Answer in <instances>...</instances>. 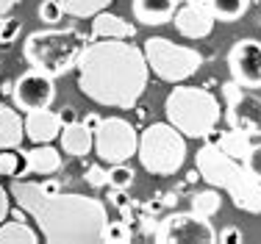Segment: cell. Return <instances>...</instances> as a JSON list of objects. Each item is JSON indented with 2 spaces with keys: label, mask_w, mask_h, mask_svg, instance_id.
Returning <instances> with one entry per match:
<instances>
[{
  "label": "cell",
  "mask_w": 261,
  "mask_h": 244,
  "mask_svg": "<svg viewBox=\"0 0 261 244\" xmlns=\"http://www.w3.org/2000/svg\"><path fill=\"white\" fill-rule=\"evenodd\" d=\"M195 170L200 178L214 189H225L231 195L233 205L247 214H261V183L247 172L245 164H239L228 153H222L217 142H208L197 150Z\"/></svg>",
  "instance_id": "3957f363"
},
{
  "label": "cell",
  "mask_w": 261,
  "mask_h": 244,
  "mask_svg": "<svg viewBox=\"0 0 261 244\" xmlns=\"http://www.w3.org/2000/svg\"><path fill=\"white\" fill-rule=\"evenodd\" d=\"M153 239L159 244H214L217 230L206 216L189 211V214H170L167 220H161Z\"/></svg>",
  "instance_id": "9c48e42d"
},
{
  "label": "cell",
  "mask_w": 261,
  "mask_h": 244,
  "mask_svg": "<svg viewBox=\"0 0 261 244\" xmlns=\"http://www.w3.org/2000/svg\"><path fill=\"white\" fill-rule=\"evenodd\" d=\"M178 0H134V17L142 25H164L175 17Z\"/></svg>",
  "instance_id": "2e32d148"
},
{
  "label": "cell",
  "mask_w": 261,
  "mask_h": 244,
  "mask_svg": "<svg viewBox=\"0 0 261 244\" xmlns=\"http://www.w3.org/2000/svg\"><path fill=\"white\" fill-rule=\"evenodd\" d=\"M217 241H222V244H242V241H245V233H242L239 228H233V225H228V228H222L220 233H217Z\"/></svg>",
  "instance_id": "1f68e13d"
},
{
  "label": "cell",
  "mask_w": 261,
  "mask_h": 244,
  "mask_svg": "<svg viewBox=\"0 0 261 244\" xmlns=\"http://www.w3.org/2000/svg\"><path fill=\"white\" fill-rule=\"evenodd\" d=\"M25 158H28V170L36 175H53L61 170V153L56 147H50V142L31 147L25 153Z\"/></svg>",
  "instance_id": "d6986e66"
},
{
  "label": "cell",
  "mask_w": 261,
  "mask_h": 244,
  "mask_svg": "<svg viewBox=\"0 0 261 244\" xmlns=\"http://www.w3.org/2000/svg\"><path fill=\"white\" fill-rule=\"evenodd\" d=\"M59 3L64 9V14L70 17H95L109 9L111 0H59Z\"/></svg>",
  "instance_id": "cb8c5ba5"
},
{
  "label": "cell",
  "mask_w": 261,
  "mask_h": 244,
  "mask_svg": "<svg viewBox=\"0 0 261 244\" xmlns=\"http://www.w3.org/2000/svg\"><path fill=\"white\" fill-rule=\"evenodd\" d=\"M84 180L92 186V189H103V186H109V170H103V167L92 164V167H86Z\"/></svg>",
  "instance_id": "f546056e"
},
{
  "label": "cell",
  "mask_w": 261,
  "mask_h": 244,
  "mask_svg": "<svg viewBox=\"0 0 261 244\" xmlns=\"http://www.w3.org/2000/svg\"><path fill=\"white\" fill-rule=\"evenodd\" d=\"M11 197L28 211L39 225V233L47 244H100L103 228L109 222L103 200L75 192H47L31 180H11Z\"/></svg>",
  "instance_id": "7a4b0ae2"
},
{
  "label": "cell",
  "mask_w": 261,
  "mask_h": 244,
  "mask_svg": "<svg viewBox=\"0 0 261 244\" xmlns=\"http://www.w3.org/2000/svg\"><path fill=\"white\" fill-rule=\"evenodd\" d=\"M220 205H222V200L214 192V186L206 189V192H195V195H192V211H195L197 216H206V220H211V216L220 211Z\"/></svg>",
  "instance_id": "d4e9b609"
},
{
  "label": "cell",
  "mask_w": 261,
  "mask_h": 244,
  "mask_svg": "<svg viewBox=\"0 0 261 244\" xmlns=\"http://www.w3.org/2000/svg\"><path fill=\"white\" fill-rule=\"evenodd\" d=\"M100 120H103V117H97V114H86V117H84V120H81V122H84L86 128L92 130V133H95V130L100 128Z\"/></svg>",
  "instance_id": "8d00e7d4"
},
{
  "label": "cell",
  "mask_w": 261,
  "mask_h": 244,
  "mask_svg": "<svg viewBox=\"0 0 261 244\" xmlns=\"http://www.w3.org/2000/svg\"><path fill=\"white\" fill-rule=\"evenodd\" d=\"M172 22H175L178 34L186 36V39H206L211 36V31H214V11H211V3H186L184 9L175 11V17H172Z\"/></svg>",
  "instance_id": "4fadbf2b"
},
{
  "label": "cell",
  "mask_w": 261,
  "mask_h": 244,
  "mask_svg": "<svg viewBox=\"0 0 261 244\" xmlns=\"http://www.w3.org/2000/svg\"><path fill=\"white\" fill-rule=\"evenodd\" d=\"M86 45H89V39L75 28L34 31V34H28L25 45H22V56L34 70H42L59 78V75H67L78 67V59Z\"/></svg>",
  "instance_id": "5b68a950"
},
{
  "label": "cell",
  "mask_w": 261,
  "mask_h": 244,
  "mask_svg": "<svg viewBox=\"0 0 261 244\" xmlns=\"http://www.w3.org/2000/svg\"><path fill=\"white\" fill-rule=\"evenodd\" d=\"M36 14H39V20L45 25H56L64 20V9H61L59 0H42L39 9H36Z\"/></svg>",
  "instance_id": "f1b7e54d"
},
{
  "label": "cell",
  "mask_w": 261,
  "mask_h": 244,
  "mask_svg": "<svg viewBox=\"0 0 261 244\" xmlns=\"http://www.w3.org/2000/svg\"><path fill=\"white\" fill-rule=\"evenodd\" d=\"M167 122L175 125L189 139L214 142L217 125H220V100L203 86H175L164 103Z\"/></svg>",
  "instance_id": "277c9868"
},
{
  "label": "cell",
  "mask_w": 261,
  "mask_h": 244,
  "mask_svg": "<svg viewBox=\"0 0 261 244\" xmlns=\"http://www.w3.org/2000/svg\"><path fill=\"white\" fill-rule=\"evenodd\" d=\"M139 150V133L122 117H103L100 128L95 130V153L100 161L122 164Z\"/></svg>",
  "instance_id": "ba28073f"
},
{
  "label": "cell",
  "mask_w": 261,
  "mask_h": 244,
  "mask_svg": "<svg viewBox=\"0 0 261 244\" xmlns=\"http://www.w3.org/2000/svg\"><path fill=\"white\" fill-rule=\"evenodd\" d=\"M250 139H253L250 133H245V130H239V128H231V130H225V133H220L217 145H220L222 153H228L231 158L242 161L247 153H250V147H253Z\"/></svg>",
  "instance_id": "ffe728a7"
},
{
  "label": "cell",
  "mask_w": 261,
  "mask_h": 244,
  "mask_svg": "<svg viewBox=\"0 0 261 244\" xmlns=\"http://www.w3.org/2000/svg\"><path fill=\"white\" fill-rule=\"evenodd\" d=\"M134 180H136V172L130 170V167L122 161V164H111L109 167V186H114V189H130L134 186Z\"/></svg>",
  "instance_id": "484cf974"
},
{
  "label": "cell",
  "mask_w": 261,
  "mask_h": 244,
  "mask_svg": "<svg viewBox=\"0 0 261 244\" xmlns=\"http://www.w3.org/2000/svg\"><path fill=\"white\" fill-rule=\"evenodd\" d=\"M109 200H111V205H117V208H125V205H128L122 189H114V186H111V192H109Z\"/></svg>",
  "instance_id": "e575fe53"
},
{
  "label": "cell",
  "mask_w": 261,
  "mask_h": 244,
  "mask_svg": "<svg viewBox=\"0 0 261 244\" xmlns=\"http://www.w3.org/2000/svg\"><path fill=\"white\" fill-rule=\"evenodd\" d=\"M186 3H206V0H186Z\"/></svg>",
  "instance_id": "f35d334b"
},
{
  "label": "cell",
  "mask_w": 261,
  "mask_h": 244,
  "mask_svg": "<svg viewBox=\"0 0 261 244\" xmlns=\"http://www.w3.org/2000/svg\"><path fill=\"white\" fill-rule=\"evenodd\" d=\"M59 117H61V125H72V122H78V111L72 109V105H64V109L59 111Z\"/></svg>",
  "instance_id": "836d02e7"
},
{
  "label": "cell",
  "mask_w": 261,
  "mask_h": 244,
  "mask_svg": "<svg viewBox=\"0 0 261 244\" xmlns=\"http://www.w3.org/2000/svg\"><path fill=\"white\" fill-rule=\"evenodd\" d=\"M228 70L231 80L245 89H261V42L258 39H239L228 53Z\"/></svg>",
  "instance_id": "7c38bea8"
},
{
  "label": "cell",
  "mask_w": 261,
  "mask_h": 244,
  "mask_svg": "<svg viewBox=\"0 0 261 244\" xmlns=\"http://www.w3.org/2000/svg\"><path fill=\"white\" fill-rule=\"evenodd\" d=\"M20 31H22V20H20V17L0 14V45H11V42H17Z\"/></svg>",
  "instance_id": "83f0119b"
},
{
  "label": "cell",
  "mask_w": 261,
  "mask_h": 244,
  "mask_svg": "<svg viewBox=\"0 0 261 244\" xmlns=\"http://www.w3.org/2000/svg\"><path fill=\"white\" fill-rule=\"evenodd\" d=\"M11 100L20 111H39V109H50V103L56 100V84L53 75L34 70L22 72L14 80V89H11Z\"/></svg>",
  "instance_id": "8fae6325"
},
{
  "label": "cell",
  "mask_w": 261,
  "mask_h": 244,
  "mask_svg": "<svg viewBox=\"0 0 261 244\" xmlns=\"http://www.w3.org/2000/svg\"><path fill=\"white\" fill-rule=\"evenodd\" d=\"M22 136H25V120H20L11 105H0V150L20 147Z\"/></svg>",
  "instance_id": "e0dca14e"
},
{
  "label": "cell",
  "mask_w": 261,
  "mask_h": 244,
  "mask_svg": "<svg viewBox=\"0 0 261 244\" xmlns=\"http://www.w3.org/2000/svg\"><path fill=\"white\" fill-rule=\"evenodd\" d=\"M39 233L34 228H28V222L11 220L0 225V244H36Z\"/></svg>",
  "instance_id": "44dd1931"
},
{
  "label": "cell",
  "mask_w": 261,
  "mask_h": 244,
  "mask_svg": "<svg viewBox=\"0 0 261 244\" xmlns=\"http://www.w3.org/2000/svg\"><path fill=\"white\" fill-rule=\"evenodd\" d=\"M242 164L247 167V172L253 175V178L258 180L261 183V145H253L250 147V153L245 155V158H242Z\"/></svg>",
  "instance_id": "4dcf8cb0"
},
{
  "label": "cell",
  "mask_w": 261,
  "mask_h": 244,
  "mask_svg": "<svg viewBox=\"0 0 261 244\" xmlns=\"http://www.w3.org/2000/svg\"><path fill=\"white\" fill-rule=\"evenodd\" d=\"M222 95L228 100V109H225L228 125L245 130L250 136H261V97L247 92L236 80L222 84Z\"/></svg>",
  "instance_id": "30bf717a"
},
{
  "label": "cell",
  "mask_w": 261,
  "mask_h": 244,
  "mask_svg": "<svg viewBox=\"0 0 261 244\" xmlns=\"http://www.w3.org/2000/svg\"><path fill=\"white\" fill-rule=\"evenodd\" d=\"M9 211H11V205H9V192L0 186V225L6 222V216H9Z\"/></svg>",
  "instance_id": "d6a6232c"
},
{
  "label": "cell",
  "mask_w": 261,
  "mask_h": 244,
  "mask_svg": "<svg viewBox=\"0 0 261 244\" xmlns=\"http://www.w3.org/2000/svg\"><path fill=\"white\" fill-rule=\"evenodd\" d=\"M61 117L50 109H39V111H28L25 117V136L34 145H47L56 136H61Z\"/></svg>",
  "instance_id": "5bb4252c"
},
{
  "label": "cell",
  "mask_w": 261,
  "mask_h": 244,
  "mask_svg": "<svg viewBox=\"0 0 261 244\" xmlns=\"http://www.w3.org/2000/svg\"><path fill=\"white\" fill-rule=\"evenodd\" d=\"M61 147L70 155H89V150L95 147V133L84 122L64 125L61 128Z\"/></svg>",
  "instance_id": "ac0fdd59"
},
{
  "label": "cell",
  "mask_w": 261,
  "mask_h": 244,
  "mask_svg": "<svg viewBox=\"0 0 261 244\" xmlns=\"http://www.w3.org/2000/svg\"><path fill=\"white\" fill-rule=\"evenodd\" d=\"M211 3V11L220 22H236L247 14L250 9V0H208Z\"/></svg>",
  "instance_id": "7402d4cb"
},
{
  "label": "cell",
  "mask_w": 261,
  "mask_h": 244,
  "mask_svg": "<svg viewBox=\"0 0 261 244\" xmlns=\"http://www.w3.org/2000/svg\"><path fill=\"white\" fill-rule=\"evenodd\" d=\"M145 59L150 72H156L167 84H181V80L192 78L203 67V53L195 47L175 45L167 36H150L145 42Z\"/></svg>",
  "instance_id": "52a82bcc"
},
{
  "label": "cell",
  "mask_w": 261,
  "mask_h": 244,
  "mask_svg": "<svg viewBox=\"0 0 261 244\" xmlns=\"http://www.w3.org/2000/svg\"><path fill=\"white\" fill-rule=\"evenodd\" d=\"M28 158L25 153H17V150H0V175L3 178H22L28 175Z\"/></svg>",
  "instance_id": "603a6c76"
},
{
  "label": "cell",
  "mask_w": 261,
  "mask_h": 244,
  "mask_svg": "<svg viewBox=\"0 0 261 244\" xmlns=\"http://www.w3.org/2000/svg\"><path fill=\"white\" fill-rule=\"evenodd\" d=\"M103 241H109V244H125L130 241V225L125 220H120V222H106V228H103Z\"/></svg>",
  "instance_id": "4316f807"
},
{
  "label": "cell",
  "mask_w": 261,
  "mask_h": 244,
  "mask_svg": "<svg viewBox=\"0 0 261 244\" xmlns=\"http://www.w3.org/2000/svg\"><path fill=\"white\" fill-rule=\"evenodd\" d=\"M17 3H20V0H0V14H9Z\"/></svg>",
  "instance_id": "74e56055"
},
{
  "label": "cell",
  "mask_w": 261,
  "mask_h": 244,
  "mask_svg": "<svg viewBox=\"0 0 261 244\" xmlns=\"http://www.w3.org/2000/svg\"><path fill=\"white\" fill-rule=\"evenodd\" d=\"M39 189H42V192H47V195H56V192H61V180H56V178H50V180H42V183H39Z\"/></svg>",
  "instance_id": "d590c367"
},
{
  "label": "cell",
  "mask_w": 261,
  "mask_h": 244,
  "mask_svg": "<svg viewBox=\"0 0 261 244\" xmlns=\"http://www.w3.org/2000/svg\"><path fill=\"white\" fill-rule=\"evenodd\" d=\"M136 155L150 175H175L186 161V136L170 122H153L139 136Z\"/></svg>",
  "instance_id": "8992f818"
},
{
  "label": "cell",
  "mask_w": 261,
  "mask_h": 244,
  "mask_svg": "<svg viewBox=\"0 0 261 244\" xmlns=\"http://www.w3.org/2000/svg\"><path fill=\"white\" fill-rule=\"evenodd\" d=\"M136 36V25H130L128 20H122L120 14H100L92 17V36L89 39H134Z\"/></svg>",
  "instance_id": "9a60e30c"
},
{
  "label": "cell",
  "mask_w": 261,
  "mask_h": 244,
  "mask_svg": "<svg viewBox=\"0 0 261 244\" xmlns=\"http://www.w3.org/2000/svg\"><path fill=\"white\" fill-rule=\"evenodd\" d=\"M134 39H89L78 59L81 95L109 109H130L145 95L150 67Z\"/></svg>",
  "instance_id": "6da1fadb"
}]
</instances>
